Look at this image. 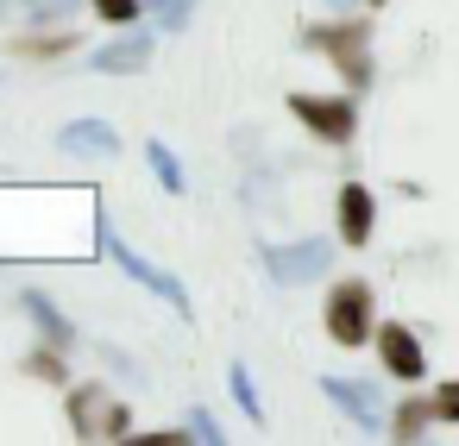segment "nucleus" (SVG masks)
Segmentation results:
<instances>
[{
	"mask_svg": "<svg viewBox=\"0 0 459 446\" xmlns=\"http://www.w3.org/2000/svg\"><path fill=\"white\" fill-rule=\"evenodd\" d=\"M377 227V195L365 183H340V245H365Z\"/></svg>",
	"mask_w": 459,
	"mask_h": 446,
	"instance_id": "11",
	"label": "nucleus"
},
{
	"mask_svg": "<svg viewBox=\"0 0 459 446\" xmlns=\"http://www.w3.org/2000/svg\"><path fill=\"white\" fill-rule=\"evenodd\" d=\"M227 390H233V402H239V415H246V421H264V396H258V383H252V365H239V358H233Z\"/></svg>",
	"mask_w": 459,
	"mask_h": 446,
	"instance_id": "15",
	"label": "nucleus"
},
{
	"mask_svg": "<svg viewBox=\"0 0 459 446\" xmlns=\"http://www.w3.org/2000/svg\"><path fill=\"white\" fill-rule=\"evenodd\" d=\"M258 258H264L271 283H283V289H302V283H315V277H327V270H333V239H290V245H258Z\"/></svg>",
	"mask_w": 459,
	"mask_h": 446,
	"instance_id": "5",
	"label": "nucleus"
},
{
	"mask_svg": "<svg viewBox=\"0 0 459 446\" xmlns=\"http://www.w3.org/2000/svg\"><path fill=\"white\" fill-rule=\"evenodd\" d=\"M321 7H333V13H352V7H359V0H321Z\"/></svg>",
	"mask_w": 459,
	"mask_h": 446,
	"instance_id": "22",
	"label": "nucleus"
},
{
	"mask_svg": "<svg viewBox=\"0 0 459 446\" xmlns=\"http://www.w3.org/2000/svg\"><path fill=\"white\" fill-rule=\"evenodd\" d=\"M377 365H384L396 383H415V377L428 371V352H421V339H415L403 321H384V327H377Z\"/></svg>",
	"mask_w": 459,
	"mask_h": 446,
	"instance_id": "7",
	"label": "nucleus"
},
{
	"mask_svg": "<svg viewBox=\"0 0 459 446\" xmlns=\"http://www.w3.org/2000/svg\"><path fill=\"white\" fill-rule=\"evenodd\" d=\"M321 396H327L333 408H346V421H359L365 433H390V427H384V402H377V390H371V383H352V377H321Z\"/></svg>",
	"mask_w": 459,
	"mask_h": 446,
	"instance_id": "8",
	"label": "nucleus"
},
{
	"mask_svg": "<svg viewBox=\"0 0 459 446\" xmlns=\"http://www.w3.org/2000/svg\"><path fill=\"white\" fill-rule=\"evenodd\" d=\"M57 151H64V158H95V164H114V158H120V133H114L108 120H95V114H89V120H70V126L57 133Z\"/></svg>",
	"mask_w": 459,
	"mask_h": 446,
	"instance_id": "9",
	"label": "nucleus"
},
{
	"mask_svg": "<svg viewBox=\"0 0 459 446\" xmlns=\"http://www.w3.org/2000/svg\"><path fill=\"white\" fill-rule=\"evenodd\" d=\"M428 421H440V415H434V396H428V402H415V396H409V402L390 415V433H396V440H421V433H428Z\"/></svg>",
	"mask_w": 459,
	"mask_h": 446,
	"instance_id": "16",
	"label": "nucleus"
},
{
	"mask_svg": "<svg viewBox=\"0 0 459 446\" xmlns=\"http://www.w3.org/2000/svg\"><path fill=\"white\" fill-rule=\"evenodd\" d=\"M70 433L76 440H133V408L120 396H108L101 383H76L70 390Z\"/></svg>",
	"mask_w": 459,
	"mask_h": 446,
	"instance_id": "3",
	"label": "nucleus"
},
{
	"mask_svg": "<svg viewBox=\"0 0 459 446\" xmlns=\"http://www.w3.org/2000/svg\"><path fill=\"white\" fill-rule=\"evenodd\" d=\"M290 114H296L315 139H327V145H352V133H359V114H352L346 95H308V89H296V95H290Z\"/></svg>",
	"mask_w": 459,
	"mask_h": 446,
	"instance_id": "6",
	"label": "nucleus"
},
{
	"mask_svg": "<svg viewBox=\"0 0 459 446\" xmlns=\"http://www.w3.org/2000/svg\"><path fill=\"white\" fill-rule=\"evenodd\" d=\"M152 32H120V39H108L95 57H89V70H101V76H139V70H152Z\"/></svg>",
	"mask_w": 459,
	"mask_h": 446,
	"instance_id": "10",
	"label": "nucleus"
},
{
	"mask_svg": "<svg viewBox=\"0 0 459 446\" xmlns=\"http://www.w3.org/2000/svg\"><path fill=\"white\" fill-rule=\"evenodd\" d=\"M20 308H26V314H32V321H39V333H45V339H51V346H64V352H70V346H76V327H70V321H64V308H57V302H51V296H45V289H20Z\"/></svg>",
	"mask_w": 459,
	"mask_h": 446,
	"instance_id": "12",
	"label": "nucleus"
},
{
	"mask_svg": "<svg viewBox=\"0 0 459 446\" xmlns=\"http://www.w3.org/2000/svg\"><path fill=\"white\" fill-rule=\"evenodd\" d=\"M145 7L158 13L164 32H189V20H195V0H145Z\"/></svg>",
	"mask_w": 459,
	"mask_h": 446,
	"instance_id": "18",
	"label": "nucleus"
},
{
	"mask_svg": "<svg viewBox=\"0 0 459 446\" xmlns=\"http://www.w3.org/2000/svg\"><path fill=\"white\" fill-rule=\"evenodd\" d=\"M302 45L308 51H327L333 57V70H346V82L352 89H371V20H340V26H315V32H302Z\"/></svg>",
	"mask_w": 459,
	"mask_h": 446,
	"instance_id": "4",
	"label": "nucleus"
},
{
	"mask_svg": "<svg viewBox=\"0 0 459 446\" xmlns=\"http://www.w3.org/2000/svg\"><path fill=\"white\" fill-rule=\"evenodd\" d=\"M26 377H39V383H70V371H64V346H39V352H26Z\"/></svg>",
	"mask_w": 459,
	"mask_h": 446,
	"instance_id": "17",
	"label": "nucleus"
},
{
	"mask_svg": "<svg viewBox=\"0 0 459 446\" xmlns=\"http://www.w3.org/2000/svg\"><path fill=\"white\" fill-rule=\"evenodd\" d=\"M321 321H327V339H333V346H365V339H377V302H371V283H359V277L333 283Z\"/></svg>",
	"mask_w": 459,
	"mask_h": 446,
	"instance_id": "2",
	"label": "nucleus"
},
{
	"mask_svg": "<svg viewBox=\"0 0 459 446\" xmlns=\"http://www.w3.org/2000/svg\"><path fill=\"white\" fill-rule=\"evenodd\" d=\"M95 245H101V252H108V258H114V264H120V270H126L133 283H145V289H152V296H158V302H164L170 314H183V321H195V302H189V283H183V277H170L164 264H152L145 252H133L126 239H114V227H108V214H95Z\"/></svg>",
	"mask_w": 459,
	"mask_h": 446,
	"instance_id": "1",
	"label": "nucleus"
},
{
	"mask_svg": "<svg viewBox=\"0 0 459 446\" xmlns=\"http://www.w3.org/2000/svg\"><path fill=\"white\" fill-rule=\"evenodd\" d=\"M189 440H202V446H221V427H214V415H208V408H189Z\"/></svg>",
	"mask_w": 459,
	"mask_h": 446,
	"instance_id": "20",
	"label": "nucleus"
},
{
	"mask_svg": "<svg viewBox=\"0 0 459 446\" xmlns=\"http://www.w3.org/2000/svg\"><path fill=\"white\" fill-rule=\"evenodd\" d=\"M145 164L158 170V183H164V195H189V176H183V158L164 145V139H152L145 145Z\"/></svg>",
	"mask_w": 459,
	"mask_h": 446,
	"instance_id": "13",
	"label": "nucleus"
},
{
	"mask_svg": "<svg viewBox=\"0 0 459 446\" xmlns=\"http://www.w3.org/2000/svg\"><path fill=\"white\" fill-rule=\"evenodd\" d=\"M76 51V32H51V39H39V32H20L13 39V57H39V64H51V57H70Z\"/></svg>",
	"mask_w": 459,
	"mask_h": 446,
	"instance_id": "14",
	"label": "nucleus"
},
{
	"mask_svg": "<svg viewBox=\"0 0 459 446\" xmlns=\"http://www.w3.org/2000/svg\"><path fill=\"white\" fill-rule=\"evenodd\" d=\"M434 415H440V421H459V377L434 390Z\"/></svg>",
	"mask_w": 459,
	"mask_h": 446,
	"instance_id": "21",
	"label": "nucleus"
},
{
	"mask_svg": "<svg viewBox=\"0 0 459 446\" xmlns=\"http://www.w3.org/2000/svg\"><path fill=\"white\" fill-rule=\"evenodd\" d=\"M95 7V20H108V26H133L139 13H145V0H89Z\"/></svg>",
	"mask_w": 459,
	"mask_h": 446,
	"instance_id": "19",
	"label": "nucleus"
}]
</instances>
